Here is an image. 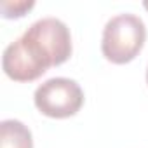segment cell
<instances>
[{"label":"cell","mask_w":148,"mask_h":148,"mask_svg":"<svg viewBox=\"0 0 148 148\" xmlns=\"http://www.w3.org/2000/svg\"><path fill=\"white\" fill-rule=\"evenodd\" d=\"M146 42V26L136 14H117L103 28L101 52L115 64H125L132 61Z\"/></svg>","instance_id":"6da1fadb"},{"label":"cell","mask_w":148,"mask_h":148,"mask_svg":"<svg viewBox=\"0 0 148 148\" xmlns=\"http://www.w3.org/2000/svg\"><path fill=\"white\" fill-rule=\"evenodd\" d=\"M35 106L51 119L73 117L84 105V91L71 79L54 77L40 84L33 94Z\"/></svg>","instance_id":"7a4b0ae2"},{"label":"cell","mask_w":148,"mask_h":148,"mask_svg":"<svg viewBox=\"0 0 148 148\" xmlns=\"http://www.w3.org/2000/svg\"><path fill=\"white\" fill-rule=\"evenodd\" d=\"M26 33L35 38L49 59L52 61V66L63 64L71 56V35L70 28L58 18H42L37 19Z\"/></svg>","instance_id":"3957f363"},{"label":"cell","mask_w":148,"mask_h":148,"mask_svg":"<svg viewBox=\"0 0 148 148\" xmlns=\"http://www.w3.org/2000/svg\"><path fill=\"white\" fill-rule=\"evenodd\" d=\"M2 68L5 75L16 82H32L45 73V70L28 54L19 38L5 47L2 54Z\"/></svg>","instance_id":"277c9868"},{"label":"cell","mask_w":148,"mask_h":148,"mask_svg":"<svg viewBox=\"0 0 148 148\" xmlns=\"http://www.w3.org/2000/svg\"><path fill=\"white\" fill-rule=\"evenodd\" d=\"M0 148H33L32 131L16 119L0 122Z\"/></svg>","instance_id":"5b68a950"},{"label":"cell","mask_w":148,"mask_h":148,"mask_svg":"<svg viewBox=\"0 0 148 148\" xmlns=\"http://www.w3.org/2000/svg\"><path fill=\"white\" fill-rule=\"evenodd\" d=\"M35 7L33 0H16V2H9V0H4L0 2V9H2V16L7 19L12 18H23L28 11H32Z\"/></svg>","instance_id":"8992f818"},{"label":"cell","mask_w":148,"mask_h":148,"mask_svg":"<svg viewBox=\"0 0 148 148\" xmlns=\"http://www.w3.org/2000/svg\"><path fill=\"white\" fill-rule=\"evenodd\" d=\"M143 5H145V9L148 11V0H146V2H143Z\"/></svg>","instance_id":"52a82bcc"},{"label":"cell","mask_w":148,"mask_h":148,"mask_svg":"<svg viewBox=\"0 0 148 148\" xmlns=\"http://www.w3.org/2000/svg\"><path fill=\"white\" fill-rule=\"evenodd\" d=\"M146 84H148V68H146Z\"/></svg>","instance_id":"ba28073f"}]
</instances>
